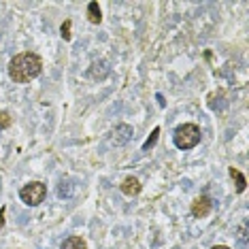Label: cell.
Listing matches in <instances>:
<instances>
[{"mask_svg":"<svg viewBox=\"0 0 249 249\" xmlns=\"http://www.w3.org/2000/svg\"><path fill=\"white\" fill-rule=\"evenodd\" d=\"M41 69H43L41 58L32 52H24L18 53L9 62V77L15 83H30L32 79L41 75Z\"/></svg>","mask_w":249,"mask_h":249,"instance_id":"1","label":"cell"},{"mask_svg":"<svg viewBox=\"0 0 249 249\" xmlns=\"http://www.w3.org/2000/svg\"><path fill=\"white\" fill-rule=\"evenodd\" d=\"M200 143V128L196 124H183L175 130V145L179 149H192Z\"/></svg>","mask_w":249,"mask_h":249,"instance_id":"2","label":"cell"},{"mask_svg":"<svg viewBox=\"0 0 249 249\" xmlns=\"http://www.w3.org/2000/svg\"><path fill=\"white\" fill-rule=\"evenodd\" d=\"M45 196H47V185L41 183V181H32V183H28L19 190V198L26 202L28 207L41 205V202L45 200Z\"/></svg>","mask_w":249,"mask_h":249,"instance_id":"3","label":"cell"},{"mask_svg":"<svg viewBox=\"0 0 249 249\" xmlns=\"http://www.w3.org/2000/svg\"><path fill=\"white\" fill-rule=\"evenodd\" d=\"M211 207H213L211 198L209 196H198L196 200L192 202V215H194V217H207V215L211 213Z\"/></svg>","mask_w":249,"mask_h":249,"instance_id":"4","label":"cell"},{"mask_svg":"<svg viewBox=\"0 0 249 249\" xmlns=\"http://www.w3.org/2000/svg\"><path fill=\"white\" fill-rule=\"evenodd\" d=\"M122 192L126 196H137L141 192V181L137 177H126L124 183H122Z\"/></svg>","mask_w":249,"mask_h":249,"instance_id":"5","label":"cell"},{"mask_svg":"<svg viewBox=\"0 0 249 249\" xmlns=\"http://www.w3.org/2000/svg\"><path fill=\"white\" fill-rule=\"evenodd\" d=\"M62 249H88V245L81 236H69V239L62 243Z\"/></svg>","mask_w":249,"mask_h":249,"instance_id":"6","label":"cell"},{"mask_svg":"<svg viewBox=\"0 0 249 249\" xmlns=\"http://www.w3.org/2000/svg\"><path fill=\"white\" fill-rule=\"evenodd\" d=\"M88 18H89V21H92V24H100L103 15H100L98 2H89V4H88Z\"/></svg>","mask_w":249,"mask_h":249,"instance_id":"7","label":"cell"},{"mask_svg":"<svg viewBox=\"0 0 249 249\" xmlns=\"http://www.w3.org/2000/svg\"><path fill=\"white\" fill-rule=\"evenodd\" d=\"M230 175L236 179V192L241 194V192L245 190V177H243V175H241L239 171H236V168H230Z\"/></svg>","mask_w":249,"mask_h":249,"instance_id":"8","label":"cell"},{"mask_svg":"<svg viewBox=\"0 0 249 249\" xmlns=\"http://www.w3.org/2000/svg\"><path fill=\"white\" fill-rule=\"evenodd\" d=\"M11 124H13V117L7 111H0V128H9Z\"/></svg>","mask_w":249,"mask_h":249,"instance_id":"9","label":"cell"},{"mask_svg":"<svg viewBox=\"0 0 249 249\" xmlns=\"http://www.w3.org/2000/svg\"><path fill=\"white\" fill-rule=\"evenodd\" d=\"M158 134H160V128H156V130H154V134H151V139H149V141H147V143H145V149H149V147H154V145H156V141H158Z\"/></svg>","mask_w":249,"mask_h":249,"instance_id":"10","label":"cell"},{"mask_svg":"<svg viewBox=\"0 0 249 249\" xmlns=\"http://www.w3.org/2000/svg\"><path fill=\"white\" fill-rule=\"evenodd\" d=\"M62 36L69 41L71 38V21H64V26H62Z\"/></svg>","mask_w":249,"mask_h":249,"instance_id":"11","label":"cell"},{"mask_svg":"<svg viewBox=\"0 0 249 249\" xmlns=\"http://www.w3.org/2000/svg\"><path fill=\"white\" fill-rule=\"evenodd\" d=\"M2 217H4V207L0 209V228H2V224H4V219H2Z\"/></svg>","mask_w":249,"mask_h":249,"instance_id":"12","label":"cell"},{"mask_svg":"<svg viewBox=\"0 0 249 249\" xmlns=\"http://www.w3.org/2000/svg\"><path fill=\"white\" fill-rule=\"evenodd\" d=\"M211 249H230V247H226V245H215V247H211Z\"/></svg>","mask_w":249,"mask_h":249,"instance_id":"13","label":"cell"}]
</instances>
